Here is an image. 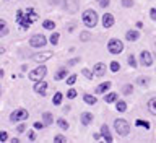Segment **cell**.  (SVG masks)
I'll return each instance as SVG.
<instances>
[{
    "mask_svg": "<svg viewBox=\"0 0 156 143\" xmlns=\"http://www.w3.org/2000/svg\"><path fill=\"white\" fill-rule=\"evenodd\" d=\"M37 18H39V15L33 8H28L26 12H23V10H18L16 12V23L20 24L21 29H28L31 26V23L36 21Z\"/></svg>",
    "mask_w": 156,
    "mask_h": 143,
    "instance_id": "obj_1",
    "label": "cell"
},
{
    "mask_svg": "<svg viewBox=\"0 0 156 143\" xmlns=\"http://www.w3.org/2000/svg\"><path fill=\"white\" fill-rule=\"evenodd\" d=\"M83 24H85L86 28H93V26H96V23H98V15L94 10H86V12H83Z\"/></svg>",
    "mask_w": 156,
    "mask_h": 143,
    "instance_id": "obj_2",
    "label": "cell"
},
{
    "mask_svg": "<svg viewBox=\"0 0 156 143\" xmlns=\"http://www.w3.org/2000/svg\"><path fill=\"white\" fill-rule=\"evenodd\" d=\"M114 129L119 135L125 137V135H129V132H130V125H129V122L124 120V119H115L114 120Z\"/></svg>",
    "mask_w": 156,
    "mask_h": 143,
    "instance_id": "obj_3",
    "label": "cell"
},
{
    "mask_svg": "<svg viewBox=\"0 0 156 143\" xmlns=\"http://www.w3.org/2000/svg\"><path fill=\"white\" fill-rule=\"evenodd\" d=\"M46 73H47L46 65H39V67L34 68V70L29 72V80H33V81H39V80H42V78L46 77Z\"/></svg>",
    "mask_w": 156,
    "mask_h": 143,
    "instance_id": "obj_4",
    "label": "cell"
},
{
    "mask_svg": "<svg viewBox=\"0 0 156 143\" xmlns=\"http://www.w3.org/2000/svg\"><path fill=\"white\" fill-rule=\"evenodd\" d=\"M107 51L111 54H120L124 51V44H122V41H119V39H111L109 44H107Z\"/></svg>",
    "mask_w": 156,
    "mask_h": 143,
    "instance_id": "obj_5",
    "label": "cell"
},
{
    "mask_svg": "<svg viewBox=\"0 0 156 143\" xmlns=\"http://www.w3.org/2000/svg\"><path fill=\"white\" fill-rule=\"evenodd\" d=\"M47 42L46 36H42V34H34V36L29 39V46L31 47H44Z\"/></svg>",
    "mask_w": 156,
    "mask_h": 143,
    "instance_id": "obj_6",
    "label": "cell"
},
{
    "mask_svg": "<svg viewBox=\"0 0 156 143\" xmlns=\"http://www.w3.org/2000/svg\"><path fill=\"white\" fill-rule=\"evenodd\" d=\"M28 117H29L28 111H24V109H16V111H13L12 116H10V120H12V122H20V120H26Z\"/></svg>",
    "mask_w": 156,
    "mask_h": 143,
    "instance_id": "obj_7",
    "label": "cell"
},
{
    "mask_svg": "<svg viewBox=\"0 0 156 143\" xmlns=\"http://www.w3.org/2000/svg\"><path fill=\"white\" fill-rule=\"evenodd\" d=\"M140 62L143 63L145 67H151L153 65V57H151V54L148 51H141L140 54Z\"/></svg>",
    "mask_w": 156,
    "mask_h": 143,
    "instance_id": "obj_8",
    "label": "cell"
},
{
    "mask_svg": "<svg viewBox=\"0 0 156 143\" xmlns=\"http://www.w3.org/2000/svg\"><path fill=\"white\" fill-rule=\"evenodd\" d=\"M34 91H36L37 95H41V96H46V93H47V83L42 81V80L36 81V85H34Z\"/></svg>",
    "mask_w": 156,
    "mask_h": 143,
    "instance_id": "obj_9",
    "label": "cell"
},
{
    "mask_svg": "<svg viewBox=\"0 0 156 143\" xmlns=\"http://www.w3.org/2000/svg\"><path fill=\"white\" fill-rule=\"evenodd\" d=\"M93 73H94V78H96V77H104V73H106V65H104L102 62L94 63V67H93Z\"/></svg>",
    "mask_w": 156,
    "mask_h": 143,
    "instance_id": "obj_10",
    "label": "cell"
},
{
    "mask_svg": "<svg viewBox=\"0 0 156 143\" xmlns=\"http://www.w3.org/2000/svg\"><path fill=\"white\" fill-rule=\"evenodd\" d=\"M51 57H52V52H44V54H33V55H31V59H33V60H36V62H39V63H42V62L49 60Z\"/></svg>",
    "mask_w": 156,
    "mask_h": 143,
    "instance_id": "obj_11",
    "label": "cell"
},
{
    "mask_svg": "<svg viewBox=\"0 0 156 143\" xmlns=\"http://www.w3.org/2000/svg\"><path fill=\"white\" fill-rule=\"evenodd\" d=\"M112 24H114V15H111V13L102 15V26L104 28H112Z\"/></svg>",
    "mask_w": 156,
    "mask_h": 143,
    "instance_id": "obj_12",
    "label": "cell"
},
{
    "mask_svg": "<svg viewBox=\"0 0 156 143\" xmlns=\"http://www.w3.org/2000/svg\"><path fill=\"white\" fill-rule=\"evenodd\" d=\"M65 8L68 10V13H75L78 10V2L76 0H65Z\"/></svg>",
    "mask_w": 156,
    "mask_h": 143,
    "instance_id": "obj_13",
    "label": "cell"
},
{
    "mask_svg": "<svg viewBox=\"0 0 156 143\" xmlns=\"http://www.w3.org/2000/svg\"><path fill=\"white\" fill-rule=\"evenodd\" d=\"M109 88H111V83H109V81H104V83H101V85L96 86L94 93H96V95H104V93L109 90Z\"/></svg>",
    "mask_w": 156,
    "mask_h": 143,
    "instance_id": "obj_14",
    "label": "cell"
},
{
    "mask_svg": "<svg viewBox=\"0 0 156 143\" xmlns=\"http://www.w3.org/2000/svg\"><path fill=\"white\" fill-rule=\"evenodd\" d=\"M101 135H102V138H104L107 143L112 141V135L109 134V129H107V125H101Z\"/></svg>",
    "mask_w": 156,
    "mask_h": 143,
    "instance_id": "obj_15",
    "label": "cell"
},
{
    "mask_svg": "<svg viewBox=\"0 0 156 143\" xmlns=\"http://www.w3.org/2000/svg\"><path fill=\"white\" fill-rule=\"evenodd\" d=\"M93 122V114H90V112H83L81 114V124L83 125H90Z\"/></svg>",
    "mask_w": 156,
    "mask_h": 143,
    "instance_id": "obj_16",
    "label": "cell"
},
{
    "mask_svg": "<svg viewBox=\"0 0 156 143\" xmlns=\"http://www.w3.org/2000/svg\"><path fill=\"white\" fill-rule=\"evenodd\" d=\"M42 122H44V125H52L54 117H52L51 112H44V114H42Z\"/></svg>",
    "mask_w": 156,
    "mask_h": 143,
    "instance_id": "obj_17",
    "label": "cell"
},
{
    "mask_svg": "<svg viewBox=\"0 0 156 143\" xmlns=\"http://www.w3.org/2000/svg\"><path fill=\"white\" fill-rule=\"evenodd\" d=\"M148 111H150V114L156 116V98H151L148 101Z\"/></svg>",
    "mask_w": 156,
    "mask_h": 143,
    "instance_id": "obj_18",
    "label": "cell"
},
{
    "mask_svg": "<svg viewBox=\"0 0 156 143\" xmlns=\"http://www.w3.org/2000/svg\"><path fill=\"white\" fill-rule=\"evenodd\" d=\"M125 38L129 39V41H136V39L140 38V33L138 31H127Z\"/></svg>",
    "mask_w": 156,
    "mask_h": 143,
    "instance_id": "obj_19",
    "label": "cell"
},
{
    "mask_svg": "<svg viewBox=\"0 0 156 143\" xmlns=\"http://www.w3.org/2000/svg\"><path fill=\"white\" fill-rule=\"evenodd\" d=\"M83 101H85L86 102V104H90V106H93V104H96V98L94 96H91V95H85V96H83Z\"/></svg>",
    "mask_w": 156,
    "mask_h": 143,
    "instance_id": "obj_20",
    "label": "cell"
},
{
    "mask_svg": "<svg viewBox=\"0 0 156 143\" xmlns=\"http://www.w3.org/2000/svg\"><path fill=\"white\" fill-rule=\"evenodd\" d=\"M7 33H8V29H7V21H5V20H0V38L5 36Z\"/></svg>",
    "mask_w": 156,
    "mask_h": 143,
    "instance_id": "obj_21",
    "label": "cell"
},
{
    "mask_svg": "<svg viewBox=\"0 0 156 143\" xmlns=\"http://www.w3.org/2000/svg\"><path fill=\"white\" fill-rule=\"evenodd\" d=\"M65 77H67V70H65V68H60V70H58V72L55 73V80H57V81L63 80Z\"/></svg>",
    "mask_w": 156,
    "mask_h": 143,
    "instance_id": "obj_22",
    "label": "cell"
},
{
    "mask_svg": "<svg viewBox=\"0 0 156 143\" xmlns=\"http://www.w3.org/2000/svg\"><path fill=\"white\" fill-rule=\"evenodd\" d=\"M104 101H106V102H114V101H117V93H109V95H106Z\"/></svg>",
    "mask_w": 156,
    "mask_h": 143,
    "instance_id": "obj_23",
    "label": "cell"
},
{
    "mask_svg": "<svg viewBox=\"0 0 156 143\" xmlns=\"http://www.w3.org/2000/svg\"><path fill=\"white\" fill-rule=\"evenodd\" d=\"M42 26L46 28V29H51V31H52V29L55 28V23H54L52 20H46V21L42 23Z\"/></svg>",
    "mask_w": 156,
    "mask_h": 143,
    "instance_id": "obj_24",
    "label": "cell"
},
{
    "mask_svg": "<svg viewBox=\"0 0 156 143\" xmlns=\"http://www.w3.org/2000/svg\"><path fill=\"white\" fill-rule=\"evenodd\" d=\"M58 38H60V34H58V33H52L51 39H49V41H51V44H52V46H57V44H58Z\"/></svg>",
    "mask_w": 156,
    "mask_h": 143,
    "instance_id": "obj_25",
    "label": "cell"
},
{
    "mask_svg": "<svg viewBox=\"0 0 156 143\" xmlns=\"http://www.w3.org/2000/svg\"><path fill=\"white\" fill-rule=\"evenodd\" d=\"M125 109H127V102L125 101H117V111L125 112Z\"/></svg>",
    "mask_w": 156,
    "mask_h": 143,
    "instance_id": "obj_26",
    "label": "cell"
},
{
    "mask_svg": "<svg viewBox=\"0 0 156 143\" xmlns=\"http://www.w3.org/2000/svg\"><path fill=\"white\" fill-rule=\"evenodd\" d=\"M135 125H136V127H143V129H150V124H148V122H146V120H141V119L136 120Z\"/></svg>",
    "mask_w": 156,
    "mask_h": 143,
    "instance_id": "obj_27",
    "label": "cell"
},
{
    "mask_svg": "<svg viewBox=\"0 0 156 143\" xmlns=\"http://www.w3.org/2000/svg\"><path fill=\"white\" fill-rule=\"evenodd\" d=\"M57 125L60 127V129H63V130L68 129V122H67L65 119H58V120H57Z\"/></svg>",
    "mask_w": 156,
    "mask_h": 143,
    "instance_id": "obj_28",
    "label": "cell"
},
{
    "mask_svg": "<svg viewBox=\"0 0 156 143\" xmlns=\"http://www.w3.org/2000/svg\"><path fill=\"white\" fill-rule=\"evenodd\" d=\"M54 104H55V106H58V104H60V102H62V93H55V95H54Z\"/></svg>",
    "mask_w": 156,
    "mask_h": 143,
    "instance_id": "obj_29",
    "label": "cell"
},
{
    "mask_svg": "<svg viewBox=\"0 0 156 143\" xmlns=\"http://www.w3.org/2000/svg\"><path fill=\"white\" fill-rule=\"evenodd\" d=\"M132 91H133V86L132 85H124V88H122V93H124V95H132Z\"/></svg>",
    "mask_w": 156,
    "mask_h": 143,
    "instance_id": "obj_30",
    "label": "cell"
},
{
    "mask_svg": "<svg viewBox=\"0 0 156 143\" xmlns=\"http://www.w3.org/2000/svg\"><path fill=\"white\" fill-rule=\"evenodd\" d=\"M81 73H83V75H85V77L88 78V80H91V78H94V73H93V72H90L88 68H83V70H81Z\"/></svg>",
    "mask_w": 156,
    "mask_h": 143,
    "instance_id": "obj_31",
    "label": "cell"
},
{
    "mask_svg": "<svg viewBox=\"0 0 156 143\" xmlns=\"http://www.w3.org/2000/svg\"><path fill=\"white\" fill-rule=\"evenodd\" d=\"M90 38H91V34L90 33H86V31H83L81 34H80V39L83 42H86V41H90Z\"/></svg>",
    "mask_w": 156,
    "mask_h": 143,
    "instance_id": "obj_32",
    "label": "cell"
},
{
    "mask_svg": "<svg viewBox=\"0 0 156 143\" xmlns=\"http://www.w3.org/2000/svg\"><path fill=\"white\" fill-rule=\"evenodd\" d=\"M120 70V65H119V62H111V72H119Z\"/></svg>",
    "mask_w": 156,
    "mask_h": 143,
    "instance_id": "obj_33",
    "label": "cell"
},
{
    "mask_svg": "<svg viewBox=\"0 0 156 143\" xmlns=\"http://www.w3.org/2000/svg\"><path fill=\"white\" fill-rule=\"evenodd\" d=\"M127 60H129V65H130V67H133V68L136 67V62H135V57H133V55H132V54H130V55H129V59H127Z\"/></svg>",
    "mask_w": 156,
    "mask_h": 143,
    "instance_id": "obj_34",
    "label": "cell"
},
{
    "mask_svg": "<svg viewBox=\"0 0 156 143\" xmlns=\"http://www.w3.org/2000/svg\"><path fill=\"white\" fill-rule=\"evenodd\" d=\"M122 5L125 8H130V7H133V0H122Z\"/></svg>",
    "mask_w": 156,
    "mask_h": 143,
    "instance_id": "obj_35",
    "label": "cell"
},
{
    "mask_svg": "<svg viewBox=\"0 0 156 143\" xmlns=\"http://www.w3.org/2000/svg\"><path fill=\"white\" fill-rule=\"evenodd\" d=\"M109 2H111V0H98V3H99V7H101V8L109 7Z\"/></svg>",
    "mask_w": 156,
    "mask_h": 143,
    "instance_id": "obj_36",
    "label": "cell"
},
{
    "mask_svg": "<svg viewBox=\"0 0 156 143\" xmlns=\"http://www.w3.org/2000/svg\"><path fill=\"white\" fill-rule=\"evenodd\" d=\"M54 141L63 143V141H67V140H65V137H63V135H55V137H54Z\"/></svg>",
    "mask_w": 156,
    "mask_h": 143,
    "instance_id": "obj_37",
    "label": "cell"
},
{
    "mask_svg": "<svg viewBox=\"0 0 156 143\" xmlns=\"http://www.w3.org/2000/svg\"><path fill=\"white\" fill-rule=\"evenodd\" d=\"M75 81H76V75H70L67 78V85H73Z\"/></svg>",
    "mask_w": 156,
    "mask_h": 143,
    "instance_id": "obj_38",
    "label": "cell"
},
{
    "mask_svg": "<svg viewBox=\"0 0 156 143\" xmlns=\"http://www.w3.org/2000/svg\"><path fill=\"white\" fill-rule=\"evenodd\" d=\"M67 98H68V99H73V98H76V91H75V90H68Z\"/></svg>",
    "mask_w": 156,
    "mask_h": 143,
    "instance_id": "obj_39",
    "label": "cell"
},
{
    "mask_svg": "<svg viewBox=\"0 0 156 143\" xmlns=\"http://www.w3.org/2000/svg\"><path fill=\"white\" fill-rule=\"evenodd\" d=\"M8 140V134L7 132H0V141H7Z\"/></svg>",
    "mask_w": 156,
    "mask_h": 143,
    "instance_id": "obj_40",
    "label": "cell"
},
{
    "mask_svg": "<svg viewBox=\"0 0 156 143\" xmlns=\"http://www.w3.org/2000/svg\"><path fill=\"white\" fill-rule=\"evenodd\" d=\"M136 81H138V85H141V86H146V85H148V80H146V78H138Z\"/></svg>",
    "mask_w": 156,
    "mask_h": 143,
    "instance_id": "obj_41",
    "label": "cell"
},
{
    "mask_svg": "<svg viewBox=\"0 0 156 143\" xmlns=\"http://www.w3.org/2000/svg\"><path fill=\"white\" fill-rule=\"evenodd\" d=\"M150 16H151V20H153V21H156V8H151V10H150Z\"/></svg>",
    "mask_w": 156,
    "mask_h": 143,
    "instance_id": "obj_42",
    "label": "cell"
},
{
    "mask_svg": "<svg viewBox=\"0 0 156 143\" xmlns=\"http://www.w3.org/2000/svg\"><path fill=\"white\" fill-rule=\"evenodd\" d=\"M42 127H44V122H34V129L36 130H41Z\"/></svg>",
    "mask_w": 156,
    "mask_h": 143,
    "instance_id": "obj_43",
    "label": "cell"
},
{
    "mask_svg": "<svg viewBox=\"0 0 156 143\" xmlns=\"http://www.w3.org/2000/svg\"><path fill=\"white\" fill-rule=\"evenodd\" d=\"M24 129H26V127H24L23 124H20V125L16 127V132H18V134H23V132H24Z\"/></svg>",
    "mask_w": 156,
    "mask_h": 143,
    "instance_id": "obj_44",
    "label": "cell"
},
{
    "mask_svg": "<svg viewBox=\"0 0 156 143\" xmlns=\"http://www.w3.org/2000/svg\"><path fill=\"white\" fill-rule=\"evenodd\" d=\"M78 60L80 59H72V60H68V65H75V63H78Z\"/></svg>",
    "mask_w": 156,
    "mask_h": 143,
    "instance_id": "obj_45",
    "label": "cell"
},
{
    "mask_svg": "<svg viewBox=\"0 0 156 143\" xmlns=\"http://www.w3.org/2000/svg\"><path fill=\"white\" fill-rule=\"evenodd\" d=\"M28 138H29V140H34V138H36V135H34V132H29V134H28Z\"/></svg>",
    "mask_w": 156,
    "mask_h": 143,
    "instance_id": "obj_46",
    "label": "cell"
},
{
    "mask_svg": "<svg viewBox=\"0 0 156 143\" xmlns=\"http://www.w3.org/2000/svg\"><path fill=\"white\" fill-rule=\"evenodd\" d=\"M136 28L141 29V28H143V23H141V21H136Z\"/></svg>",
    "mask_w": 156,
    "mask_h": 143,
    "instance_id": "obj_47",
    "label": "cell"
},
{
    "mask_svg": "<svg viewBox=\"0 0 156 143\" xmlns=\"http://www.w3.org/2000/svg\"><path fill=\"white\" fill-rule=\"evenodd\" d=\"M3 51H5V49H3V47H0V54H2Z\"/></svg>",
    "mask_w": 156,
    "mask_h": 143,
    "instance_id": "obj_48",
    "label": "cell"
}]
</instances>
